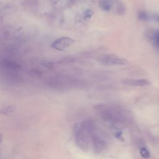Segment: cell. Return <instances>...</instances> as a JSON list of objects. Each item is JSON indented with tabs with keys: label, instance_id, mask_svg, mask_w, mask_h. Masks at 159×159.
Instances as JSON below:
<instances>
[{
	"label": "cell",
	"instance_id": "obj_11",
	"mask_svg": "<svg viewBox=\"0 0 159 159\" xmlns=\"http://www.w3.org/2000/svg\"><path fill=\"white\" fill-rule=\"evenodd\" d=\"M153 41L155 46L159 48V30H157L153 36Z\"/></svg>",
	"mask_w": 159,
	"mask_h": 159
},
{
	"label": "cell",
	"instance_id": "obj_3",
	"mask_svg": "<svg viewBox=\"0 0 159 159\" xmlns=\"http://www.w3.org/2000/svg\"><path fill=\"white\" fill-rule=\"evenodd\" d=\"M91 143L96 153H100L107 148V142L94 130L91 134Z\"/></svg>",
	"mask_w": 159,
	"mask_h": 159
},
{
	"label": "cell",
	"instance_id": "obj_5",
	"mask_svg": "<svg viewBox=\"0 0 159 159\" xmlns=\"http://www.w3.org/2000/svg\"><path fill=\"white\" fill-rule=\"evenodd\" d=\"M125 85L132 86H146L150 84V83L145 79H131L125 80L123 82Z\"/></svg>",
	"mask_w": 159,
	"mask_h": 159
},
{
	"label": "cell",
	"instance_id": "obj_8",
	"mask_svg": "<svg viewBox=\"0 0 159 159\" xmlns=\"http://www.w3.org/2000/svg\"><path fill=\"white\" fill-rule=\"evenodd\" d=\"M140 155L145 158H148L150 157V153L148 151V150L145 147H142L140 148Z\"/></svg>",
	"mask_w": 159,
	"mask_h": 159
},
{
	"label": "cell",
	"instance_id": "obj_4",
	"mask_svg": "<svg viewBox=\"0 0 159 159\" xmlns=\"http://www.w3.org/2000/svg\"><path fill=\"white\" fill-rule=\"evenodd\" d=\"M74 43V40L69 37H61L56 39L52 43V47L55 50L63 51Z\"/></svg>",
	"mask_w": 159,
	"mask_h": 159
},
{
	"label": "cell",
	"instance_id": "obj_9",
	"mask_svg": "<svg viewBox=\"0 0 159 159\" xmlns=\"http://www.w3.org/2000/svg\"><path fill=\"white\" fill-rule=\"evenodd\" d=\"M125 7L123 3H119L117 6L116 12L119 15L122 16L125 13Z\"/></svg>",
	"mask_w": 159,
	"mask_h": 159
},
{
	"label": "cell",
	"instance_id": "obj_13",
	"mask_svg": "<svg viewBox=\"0 0 159 159\" xmlns=\"http://www.w3.org/2000/svg\"><path fill=\"white\" fill-rule=\"evenodd\" d=\"M2 135L0 134V144H1V142H2Z\"/></svg>",
	"mask_w": 159,
	"mask_h": 159
},
{
	"label": "cell",
	"instance_id": "obj_1",
	"mask_svg": "<svg viewBox=\"0 0 159 159\" xmlns=\"http://www.w3.org/2000/svg\"><path fill=\"white\" fill-rule=\"evenodd\" d=\"M95 130L94 124L90 120H84L74 126V137L76 145L82 150L87 151L91 143V134Z\"/></svg>",
	"mask_w": 159,
	"mask_h": 159
},
{
	"label": "cell",
	"instance_id": "obj_12",
	"mask_svg": "<svg viewBox=\"0 0 159 159\" xmlns=\"http://www.w3.org/2000/svg\"><path fill=\"white\" fill-rule=\"evenodd\" d=\"M93 14V11L91 9H88L84 13V19H89L90 18Z\"/></svg>",
	"mask_w": 159,
	"mask_h": 159
},
{
	"label": "cell",
	"instance_id": "obj_10",
	"mask_svg": "<svg viewBox=\"0 0 159 159\" xmlns=\"http://www.w3.org/2000/svg\"><path fill=\"white\" fill-rule=\"evenodd\" d=\"M137 16H138V18L142 20H146L148 19V14L144 11L139 12Z\"/></svg>",
	"mask_w": 159,
	"mask_h": 159
},
{
	"label": "cell",
	"instance_id": "obj_7",
	"mask_svg": "<svg viewBox=\"0 0 159 159\" xmlns=\"http://www.w3.org/2000/svg\"><path fill=\"white\" fill-rule=\"evenodd\" d=\"M16 107L14 106H9L0 108V114H9L14 111Z\"/></svg>",
	"mask_w": 159,
	"mask_h": 159
},
{
	"label": "cell",
	"instance_id": "obj_2",
	"mask_svg": "<svg viewBox=\"0 0 159 159\" xmlns=\"http://www.w3.org/2000/svg\"><path fill=\"white\" fill-rule=\"evenodd\" d=\"M98 60L104 65H125L128 63V61L117 55L105 54L98 57Z\"/></svg>",
	"mask_w": 159,
	"mask_h": 159
},
{
	"label": "cell",
	"instance_id": "obj_6",
	"mask_svg": "<svg viewBox=\"0 0 159 159\" xmlns=\"http://www.w3.org/2000/svg\"><path fill=\"white\" fill-rule=\"evenodd\" d=\"M99 5L101 9L105 11H109L112 7L111 2L109 0H100Z\"/></svg>",
	"mask_w": 159,
	"mask_h": 159
}]
</instances>
